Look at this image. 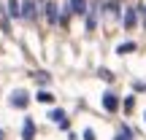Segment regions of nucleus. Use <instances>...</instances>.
I'll use <instances>...</instances> for the list:
<instances>
[{
	"instance_id": "f257e3e1",
	"label": "nucleus",
	"mask_w": 146,
	"mask_h": 140,
	"mask_svg": "<svg viewBox=\"0 0 146 140\" xmlns=\"http://www.w3.org/2000/svg\"><path fill=\"white\" fill-rule=\"evenodd\" d=\"M119 105H122V103H119V94H116L114 89H108V92L103 94V108L108 110V113H116V110H119Z\"/></svg>"
},
{
	"instance_id": "f03ea898",
	"label": "nucleus",
	"mask_w": 146,
	"mask_h": 140,
	"mask_svg": "<svg viewBox=\"0 0 146 140\" xmlns=\"http://www.w3.org/2000/svg\"><path fill=\"white\" fill-rule=\"evenodd\" d=\"M135 135H133V129L127 124H119V129H116V135H114V140H133Z\"/></svg>"
},
{
	"instance_id": "7ed1b4c3",
	"label": "nucleus",
	"mask_w": 146,
	"mask_h": 140,
	"mask_svg": "<svg viewBox=\"0 0 146 140\" xmlns=\"http://www.w3.org/2000/svg\"><path fill=\"white\" fill-rule=\"evenodd\" d=\"M84 140H98V137H95V129L87 127V129H84Z\"/></svg>"
}]
</instances>
